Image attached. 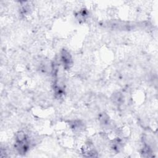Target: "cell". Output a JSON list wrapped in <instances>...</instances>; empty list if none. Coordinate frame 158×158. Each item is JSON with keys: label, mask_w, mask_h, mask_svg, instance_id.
<instances>
[{"label": "cell", "mask_w": 158, "mask_h": 158, "mask_svg": "<svg viewBox=\"0 0 158 158\" xmlns=\"http://www.w3.org/2000/svg\"><path fill=\"white\" fill-rule=\"evenodd\" d=\"M122 96L121 93L116 94L114 95V102L117 104H121L122 101Z\"/></svg>", "instance_id": "obj_6"}, {"label": "cell", "mask_w": 158, "mask_h": 158, "mask_svg": "<svg viewBox=\"0 0 158 158\" xmlns=\"http://www.w3.org/2000/svg\"><path fill=\"white\" fill-rule=\"evenodd\" d=\"M61 61L65 69L70 68L72 64V59L71 54L67 51L65 50H63L61 52Z\"/></svg>", "instance_id": "obj_2"}, {"label": "cell", "mask_w": 158, "mask_h": 158, "mask_svg": "<svg viewBox=\"0 0 158 158\" xmlns=\"http://www.w3.org/2000/svg\"><path fill=\"white\" fill-rule=\"evenodd\" d=\"M121 144L122 142H121V140L118 139H116L112 143V148L113 150H114L116 151H119L121 148Z\"/></svg>", "instance_id": "obj_4"}, {"label": "cell", "mask_w": 158, "mask_h": 158, "mask_svg": "<svg viewBox=\"0 0 158 158\" xmlns=\"http://www.w3.org/2000/svg\"><path fill=\"white\" fill-rule=\"evenodd\" d=\"M109 117L106 114L103 113L99 117V120L100 122L102 124L104 125H108L109 123Z\"/></svg>", "instance_id": "obj_5"}, {"label": "cell", "mask_w": 158, "mask_h": 158, "mask_svg": "<svg viewBox=\"0 0 158 158\" xmlns=\"http://www.w3.org/2000/svg\"><path fill=\"white\" fill-rule=\"evenodd\" d=\"M83 156L86 157H96V151L93 148H92L91 146H87L86 148H84V150L83 151Z\"/></svg>", "instance_id": "obj_3"}, {"label": "cell", "mask_w": 158, "mask_h": 158, "mask_svg": "<svg viewBox=\"0 0 158 158\" xmlns=\"http://www.w3.org/2000/svg\"><path fill=\"white\" fill-rule=\"evenodd\" d=\"M30 142L28 137L23 131H19L16 137V148L19 154L24 155L28 151Z\"/></svg>", "instance_id": "obj_1"}]
</instances>
